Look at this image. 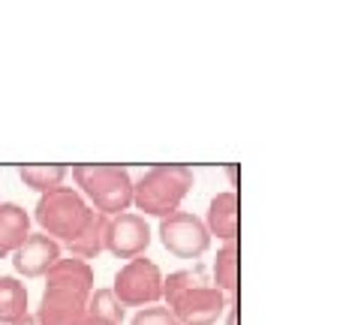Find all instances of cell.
I'll use <instances>...</instances> for the list:
<instances>
[{"label":"cell","mask_w":361,"mask_h":325,"mask_svg":"<svg viewBox=\"0 0 361 325\" xmlns=\"http://www.w3.org/2000/svg\"><path fill=\"white\" fill-rule=\"evenodd\" d=\"M33 217L42 226V235H49L54 241H73L78 232L87 226V220L94 217V208L85 202V196L73 187H58L51 193H42L37 202Z\"/></svg>","instance_id":"3"},{"label":"cell","mask_w":361,"mask_h":325,"mask_svg":"<svg viewBox=\"0 0 361 325\" xmlns=\"http://www.w3.org/2000/svg\"><path fill=\"white\" fill-rule=\"evenodd\" d=\"M85 305H87L85 295L70 293V289L45 286L33 317H37L39 325H78L85 319Z\"/></svg>","instance_id":"8"},{"label":"cell","mask_w":361,"mask_h":325,"mask_svg":"<svg viewBox=\"0 0 361 325\" xmlns=\"http://www.w3.org/2000/svg\"><path fill=\"white\" fill-rule=\"evenodd\" d=\"M73 178L97 214L118 217L133 205V178L123 166H73Z\"/></svg>","instance_id":"2"},{"label":"cell","mask_w":361,"mask_h":325,"mask_svg":"<svg viewBox=\"0 0 361 325\" xmlns=\"http://www.w3.org/2000/svg\"><path fill=\"white\" fill-rule=\"evenodd\" d=\"M61 259V244L42 232H30L25 244L13 253V268L25 277H45V271Z\"/></svg>","instance_id":"9"},{"label":"cell","mask_w":361,"mask_h":325,"mask_svg":"<svg viewBox=\"0 0 361 325\" xmlns=\"http://www.w3.org/2000/svg\"><path fill=\"white\" fill-rule=\"evenodd\" d=\"M223 295L235 298V286H238V244L229 241L217 250V259H214V283Z\"/></svg>","instance_id":"15"},{"label":"cell","mask_w":361,"mask_h":325,"mask_svg":"<svg viewBox=\"0 0 361 325\" xmlns=\"http://www.w3.org/2000/svg\"><path fill=\"white\" fill-rule=\"evenodd\" d=\"M27 313V289L16 277L0 274V325H13Z\"/></svg>","instance_id":"14"},{"label":"cell","mask_w":361,"mask_h":325,"mask_svg":"<svg viewBox=\"0 0 361 325\" xmlns=\"http://www.w3.org/2000/svg\"><path fill=\"white\" fill-rule=\"evenodd\" d=\"M30 235V214L16 202H0V259L13 256Z\"/></svg>","instance_id":"12"},{"label":"cell","mask_w":361,"mask_h":325,"mask_svg":"<svg viewBox=\"0 0 361 325\" xmlns=\"http://www.w3.org/2000/svg\"><path fill=\"white\" fill-rule=\"evenodd\" d=\"M148 247H151V226L142 214L123 211L118 217H109L106 250L111 256H118V259H135V256H145Z\"/></svg>","instance_id":"6"},{"label":"cell","mask_w":361,"mask_h":325,"mask_svg":"<svg viewBox=\"0 0 361 325\" xmlns=\"http://www.w3.org/2000/svg\"><path fill=\"white\" fill-rule=\"evenodd\" d=\"M85 317L103 319V322H109V325H121V322H123V305L115 298V293H111V289H94V293L87 295Z\"/></svg>","instance_id":"18"},{"label":"cell","mask_w":361,"mask_h":325,"mask_svg":"<svg viewBox=\"0 0 361 325\" xmlns=\"http://www.w3.org/2000/svg\"><path fill=\"white\" fill-rule=\"evenodd\" d=\"M78 325H109V322H103V319H94V317H85V319L78 322Z\"/></svg>","instance_id":"22"},{"label":"cell","mask_w":361,"mask_h":325,"mask_svg":"<svg viewBox=\"0 0 361 325\" xmlns=\"http://www.w3.org/2000/svg\"><path fill=\"white\" fill-rule=\"evenodd\" d=\"M66 175H70L66 166H21V169H18L21 184L30 187V190H37L39 196L63 187V178Z\"/></svg>","instance_id":"17"},{"label":"cell","mask_w":361,"mask_h":325,"mask_svg":"<svg viewBox=\"0 0 361 325\" xmlns=\"http://www.w3.org/2000/svg\"><path fill=\"white\" fill-rule=\"evenodd\" d=\"M232 301L235 298L223 295L217 286L208 283V286H199V289H193V293L180 295L169 310L175 313L178 325H214L226 313V307H229Z\"/></svg>","instance_id":"7"},{"label":"cell","mask_w":361,"mask_h":325,"mask_svg":"<svg viewBox=\"0 0 361 325\" xmlns=\"http://www.w3.org/2000/svg\"><path fill=\"white\" fill-rule=\"evenodd\" d=\"M160 241L178 259H199L211 247V235L205 223L190 211H175V214L160 220Z\"/></svg>","instance_id":"5"},{"label":"cell","mask_w":361,"mask_h":325,"mask_svg":"<svg viewBox=\"0 0 361 325\" xmlns=\"http://www.w3.org/2000/svg\"><path fill=\"white\" fill-rule=\"evenodd\" d=\"M202 223H205L211 238L217 235L223 244L238 238V196H235V190H226V193L214 196L208 205V217Z\"/></svg>","instance_id":"11"},{"label":"cell","mask_w":361,"mask_h":325,"mask_svg":"<svg viewBox=\"0 0 361 325\" xmlns=\"http://www.w3.org/2000/svg\"><path fill=\"white\" fill-rule=\"evenodd\" d=\"M226 325H238V322H235V301L226 307Z\"/></svg>","instance_id":"21"},{"label":"cell","mask_w":361,"mask_h":325,"mask_svg":"<svg viewBox=\"0 0 361 325\" xmlns=\"http://www.w3.org/2000/svg\"><path fill=\"white\" fill-rule=\"evenodd\" d=\"M106 226H109V217L106 214H97L87 220V226L75 235L73 241H66V250H70V256H75V259H97L99 253L106 250Z\"/></svg>","instance_id":"13"},{"label":"cell","mask_w":361,"mask_h":325,"mask_svg":"<svg viewBox=\"0 0 361 325\" xmlns=\"http://www.w3.org/2000/svg\"><path fill=\"white\" fill-rule=\"evenodd\" d=\"M115 298L127 307H151L163 298V271L157 262L135 256L115 274V286H111Z\"/></svg>","instance_id":"4"},{"label":"cell","mask_w":361,"mask_h":325,"mask_svg":"<svg viewBox=\"0 0 361 325\" xmlns=\"http://www.w3.org/2000/svg\"><path fill=\"white\" fill-rule=\"evenodd\" d=\"M45 286L70 289V293H78L87 298L94 293V268H90V262L75 259V256H70V259L61 256V259L45 271Z\"/></svg>","instance_id":"10"},{"label":"cell","mask_w":361,"mask_h":325,"mask_svg":"<svg viewBox=\"0 0 361 325\" xmlns=\"http://www.w3.org/2000/svg\"><path fill=\"white\" fill-rule=\"evenodd\" d=\"M13 325H39V322H37V317H33V313H25V317L16 319Z\"/></svg>","instance_id":"20"},{"label":"cell","mask_w":361,"mask_h":325,"mask_svg":"<svg viewBox=\"0 0 361 325\" xmlns=\"http://www.w3.org/2000/svg\"><path fill=\"white\" fill-rule=\"evenodd\" d=\"M130 325H178V319L166 305H151V307H142L135 313Z\"/></svg>","instance_id":"19"},{"label":"cell","mask_w":361,"mask_h":325,"mask_svg":"<svg viewBox=\"0 0 361 325\" xmlns=\"http://www.w3.org/2000/svg\"><path fill=\"white\" fill-rule=\"evenodd\" d=\"M199 286H208V274L202 268H180V271H172L169 277H163V301L166 307H172L180 295L193 293Z\"/></svg>","instance_id":"16"},{"label":"cell","mask_w":361,"mask_h":325,"mask_svg":"<svg viewBox=\"0 0 361 325\" xmlns=\"http://www.w3.org/2000/svg\"><path fill=\"white\" fill-rule=\"evenodd\" d=\"M193 181H196V175L190 166H180V163L154 166L139 181H133V205L142 214L163 220L180 208V202L190 193Z\"/></svg>","instance_id":"1"}]
</instances>
